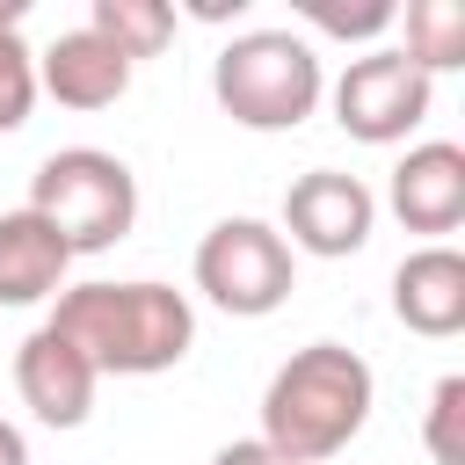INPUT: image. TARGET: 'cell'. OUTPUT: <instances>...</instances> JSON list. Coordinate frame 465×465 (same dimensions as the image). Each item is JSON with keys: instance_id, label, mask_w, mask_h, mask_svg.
Here are the masks:
<instances>
[{"instance_id": "4fadbf2b", "label": "cell", "mask_w": 465, "mask_h": 465, "mask_svg": "<svg viewBox=\"0 0 465 465\" xmlns=\"http://www.w3.org/2000/svg\"><path fill=\"white\" fill-rule=\"evenodd\" d=\"M102 44H116L131 65L138 58H153V51H167V36H174V15L160 7V0H94V22H87Z\"/></svg>"}, {"instance_id": "3957f363", "label": "cell", "mask_w": 465, "mask_h": 465, "mask_svg": "<svg viewBox=\"0 0 465 465\" xmlns=\"http://www.w3.org/2000/svg\"><path fill=\"white\" fill-rule=\"evenodd\" d=\"M29 211L65 240V254H102L131 232L138 218V182L116 153H94V145H73V153H51L29 182Z\"/></svg>"}, {"instance_id": "277c9868", "label": "cell", "mask_w": 465, "mask_h": 465, "mask_svg": "<svg viewBox=\"0 0 465 465\" xmlns=\"http://www.w3.org/2000/svg\"><path fill=\"white\" fill-rule=\"evenodd\" d=\"M218 109L247 131H298L320 102V58L312 44H298L291 29H254L240 44L218 51Z\"/></svg>"}, {"instance_id": "8992f818", "label": "cell", "mask_w": 465, "mask_h": 465, "mask_svg": "<svg viewBox=\"0 0 465 465\" xmlns=\"http://www.w3.org/2000/svg\"><path fill=\"white\" fill-rule=\"evenodd\" d=\"M334 116H341L349 138H363V145H392V138H407V131L429 116V73L407 65L400 51H371V58H356V65L341 73V87H334Z\"/></svg>"}, {"instance_id": "8fae6325", "label": "cell", "mask_w": 465, "mask_h": 465, "mask_svg": "<svg viewBox=\"0 0 465 465\" xmlns=\"http://www.w3.org/2000/svg\"><path fill=\"white\" fill-rule=\"evenodd\" d=\"M36 80H44L65 109H109V102L131 87V58H124L116 44H102L94 29H65V36L44 51Z\"/></svg>"}, {"instance_id": "ac0fdd59", "label": "cell", "mask_w": 465, "mask_h": 465, "mask_svg": "<svg viewBox=\"0 0 465 465\" xmlns=\"http://www.w3.org/2000/svg\"><path fill=\"white\" fill-rule=\"evenodd\" d=\"M211 465H283V458H276L269 443H225V450H218Z\"/></svg>"}, {"instance_id": "30bf717a", "label": "cell", "mask_w": 465, "mask_h": 465, "mask_svg": "<svg viewBox=\"0 0 465 465\" xmlns=\"http://www.w3.org/2000/svg\"><path fill=\"white\" fill-rule=\"evenodd\" d=\"M392 312H400L414 334H429V341L458 334V327H465V254H450V247L407 254L400 276H392Z\"/></svg>"}, {"instance_id": "d6986e66", "label": "cell", "mask_w": 465, "mask_h": 465, "mask_svg": "<svg viewBox=\"0 0 465 465\" xmlns=\"http://www.w3.org/2000/svg\"><path fill=\"white\" fill-rule=\"evenodd\" d=\"M0 465H29V443H22L15 421H0Z\"/></svg>"}, {"instance_id": "6da1fadb", "label": "cell", "mask_w": 465, "mask_h": 465, "mask_svg": "<svg viewBox=\"0 0 465 465\" xmlns=\"http://www.w3.org/2000/svg\"><path fill=\"white\" fill-rule=\"evenodd\" d=\"M51 334H65L94 378H153V371H174L196 341V312L182 291L167 283H80V291H58V312L44 320Z\"/></svg>"}, {"instance_id": "2e32d148", "label": "cell", "mask_w": 465, "mask_h": 465, "mask_svg": "<svg viewBox=\"0 0 465 465\" xmlns=\"http://www.w3.org/2000/svg\"><path fill=\"white\" fill-rule=\"evenodd\" d=\"M429 458L436 465H465V378H443L429 400Z\"/></svg>"}, {"instance_id": "9a60e30c", "label": "cell", "mask_w": 465, "mask_h": 465, "mask_svg": "<svg viewBox=\"0 0 465 465\" xmlns=\"http://www.w3.org/2000/svg\"><path fill=\"white\" fill-rule=\"evenodd\" d=\"M15 22H22V0H0V131L29 124V102H36V58L22 51Z\"/></svg>"}, {"instance_id": "5b68a950", "label": "cell", "mask_w": 465, "mask_h": 465, "mask_svg": "<svg viewBox=\"0 0 465 465\" xmlns=\"http://www.w3.org/2000/svg\"><path fill=\"white\" fill-rule=\"evenodd\" d=\"M196 291L211 305H225L232 320H262L291 298V247L283 232L254 225V218H225L203 232L196 247Z\"/></svg>"}, {"instance_id": "e0dca14e", "label": "cell", "mask_w": 465, "mask_h": 465, "mask_svg": "<svg viewBox=\"0 0 465 465\" xmlns=\"http://www.w3.org/2000/svg\"><path fill=\"white\" fill-rule=\"evenodd\" d=\"M305 22L327 36H378L392 22V0H305Z\"/></svg>"}, {"instance_id": "52a82bcc", "label": "cell", "mask_w": 465, "mask_h": 465, "mask_svg": "<svg viewBox=\"0 0 465 465\" xmlns=\"http://www.w3.org/2000/svg\"><path fill=\"white\" fill-rule=\"evenodd\" d=\"M283 218H291V240H298L305 254H356V247L371 240L378 203H371V189H363L356 174L312 167V174H298V182H291Z\"/></svg>"}, {"instance_id": "7a4b0ae2", "label": "cell", "mask_w": 465, "mask_h": 465, "mask_svg": "<svg viewBox=\"0 0 465 465\" xmlns=\"http://www.w3.org/2000/svg\"><path fill=\"white\" fill-rule=\"evenodd\" d=\"M363 421H371V363L356 349H341V341L298 349L262 392V443L283 465L334 458Z\"/></svg>"}, {"instance_id": "7c38bea8", "label": "cell", "mask_w": 465, "mask_h": 465, "mask_svg": "<svg viewBox=\"0 0 465 465\" xmlns=\"http://www.w3.org/2000/svg\"><path fill=\"white\" fill-rule=\"evenodd\" d=\"M65 240L22 203V211H0V305H36L51 291H65Z\"/></svg>"}, {"instance_id": "9c48e42d", "label": "cell", "mask_w": 465, "mask_h": 465, "mask_svg": "<svg viewBox=\"0 0 465 465\" xmlns=\"http://www.w3.org/2000/svg\"><path fill=\"white\" fill-rule=\"evenodd\" d=\"M392 211L407 232H450L465 218V153L458 145H421L392 167Z\"/></svg>"}, {"instance_id": "5bb4252c", "label": "cell", "mask_w": 465, "mask_h": 465, "mask_svg": "<svg viewBox=\"0 0 465 465\" xmlns=\"http://www.w3.org/2000/svg\"><path fill=\"white\" fill-rule=\"evenodd\" d=\"M407 65L421 73H443V65H465V7L458 0H414L407 7Z\"/></svg>"}, {"instance_id": "ba28073f", "label": "cell", "mask_w": 465, "mask_h": 465, "mask_svg": "<svg viewBox=\"0 0 465 465\" xmlns=\"http://www.w3.org/2000/svg\"><path fill=\"white\" fill-rule=\"evenodd\" d=\"M94 363L65 341V334H51V327H36L22 349H15V392H22V407L44 421V429H80L87 421V407H94Z\"/></svg>"}]
</instances>
